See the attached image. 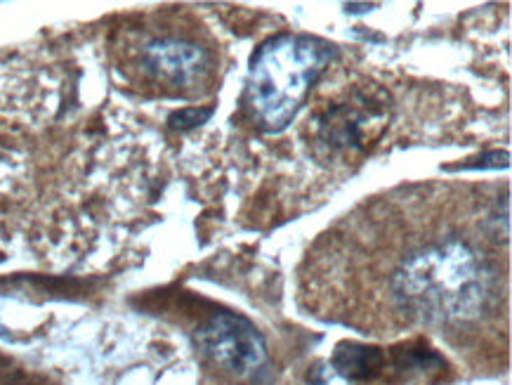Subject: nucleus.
<instances>
[{
  "label": "nucleus",
  "mask_w": 512,
  "mask_h": 385,
  "mask_svg": "<svg viewBox=\"0 0 512 385\" xmlns=\"http://www.w3.org/2000/svg\"><path fill=\"white\" fill-rule=\"evenodd\" d=\"M397 308L425 324L470 322L487 310L494 272L461 239H444L413 251L390 277Z\"/></svg>",
  "instance_id": "obj_1"
},
{
  "label": "nucleus",
  "mask_w": 512,
  "mask_h": 385,
  "mask_svg": "<svg viewBox=\"0 0 512 385\" xmlns=\"http://www.w3.org/2000/svg\"><path fill=\"white\" fill-rule=\"evenodd\" d=\"M333 57L336 45L307 34H281L262 43L246 78V104L258 128L265 133L288 128Z\"/></svg>",
  "instance_id": "obj_2"
},
{
  "label": "nucleus",
  "mask_w": 512,
  "mask_h": 385,
  "mask_svg": "<svg viewBox=\"0 0 512 385\" xmlns=\"http://www.w3.org/2000/svg\"><path fill=\"white\" fill-rule=\"evenodd\" d=\"M199 350L236 378H255L269 362L265 338L251 319L236 312H218L196 334Z\"/></svg>",
  "instance_id": "obj_3"
},
{
  "label": "nucleus",
  "mask_w": 512,
  "mask_h": 385,
  "mask_svg": "<svg viewBox=\"0 0 512 385\" xmlns=\"http://www.w3.org/2000/svg\"><path fill=\"white\" fill-rule=\"evenodd\" d=\"M142 67L156 81L189 86L208 71V55L201 45L180 38H159L142 48Z\"/></svg>",
  "instance_id": "obj_4"
},
{
  "label": "nucleus",
  "mask_w": 512,
  "mask_h": 385,
  "mask_svg": "<svg viewBox=\"0 0 512 385\" xmlns=\"http://www.w3.org/2000/svg\"><path fill=\"white\" fill-rule=\"evenodd\" d=\"M364 104L366 102H345L328 109L319 126L321 140L336 149L359 147L371 130V121L380 116L378 107H364Z\"/></svg>",
  "instance_id": "obj_5"
},
{
  "label": "nucleus",
  "mask_w": 512,
  "mask_h": 385,
  "mask_svg": "<svg viewBox=\"0 0 512 385\" xmlns=\"http://www.w3.org/2000/svg\"><path fill=\"white\" fill-rule=\"evenodd\" d=\"M383 352L378 348H366V345L357 343H343L338 345L336 355H333V367L338 374L345 378H371L383 369Z\"/></svg>",
  "instance_id": "obj_6"
},
{
  "label": "nucleus",
  "mask_w": 512,
  "mask_h": 385,
  "mask_svg": "<svg viewBox=\"0 0 512 385\" xmlns=\"http://www.w3.org/2000/svg\"><path fill=\"white\" fill-rule=\"evenodd\" d=\"M210 116H213V107H187L180 109V112L170 114V128L175 130H194L199 128L201 123H206Z\"/></svg>",
  "instance_id": "obj_7"
},
{
  "label": "nucleus",
  "mask_w": 512,
  "mask_h": 385,
  "mask_svg": "<svg viewBox=\"0 0 512 385\" xmlns=\"http://www.w3.org/2000/svg\"><path fill=\"white\" fill-rule=\"evenodd\" d=\"M510 156L505 152H491V154H484L479 156L477 163H465V171H470V168H505L508 166Z\"/></svg>",
  "instance_id": "obj_8"
}]
</instances>
